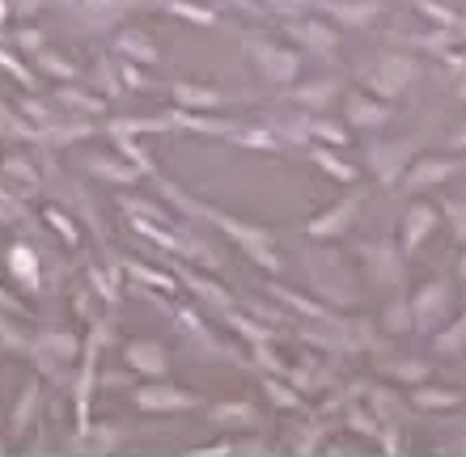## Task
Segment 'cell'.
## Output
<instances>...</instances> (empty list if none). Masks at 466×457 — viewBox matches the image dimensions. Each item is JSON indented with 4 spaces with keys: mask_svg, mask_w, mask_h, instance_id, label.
<instances>
[{
    "mask_svg": "<svg viewBox=\"0 0 466 457\" xmlns=\"http://www.w3.org/2000/svg\"><path fill=\"white\" fill-rule=\"evenodd\" d=\"M161 183V195L170 199L178 212H187V216H204V221H212L217 229H225V233L238 242V246L250 254L255 263H263L268 272H280V259H276V250H271V233L268 229H255V224H242V221H233V216H225L221 208H212V204H204V199H191L183 195L174 183H166V178H157Z\"/></svg>",
    "mask_w": 466,
    "mask_h": 457,
    "instance_id": "cell-1",
    "label": "cell"
},
{
    "mask_svg": "<svg viewBox=\"0 0 466 457\" xmlns=\"http://www.w3.org/2000/svg\"><path fill=\"white\" fill-rule=\"evenodd\" d=\"M369 161V170L378 174V183L381 186H394V183H403V165L411 161V140H399V144H373V149L365 153Z\"/></svg>",
    "mask_w": 466,
    "mask_h": 457,
    "instance_id": "cell-2",
    "label": "cell"
},
{
    "mask_svg": "<svg viewBox=\"0 0 466 457\" xmlns=\"http://www.w3.org/2000/svg\"><path fill=\"white\" fill-rule=\"evenodd\" d=\"M246 51H250V60L258 64V73L268 76V81H293L297 76V55L284 47H271L263 38H246Z\"/></svg>",
    "mask_w": 466,
    "mask_h": 457,
    "instance_id": "cell-3",
    "label": "cell"
},
{
    "mask_svg": "<svg viewBox=\"0 0 466 457\" xmlns=\"http://www.w3.org/2000/svg\"><path fill=\"white\" fill-rule=\"evenodd\" d=\"M136 407L140 411H157V415H166V411H196L199 398L187 394V390H178V385H140L136 390Z\"/></svg>",
    "mask_w": 466,
    "mask_h": 457,
    "instance_id": "cell-4",
    "label": "cell"
},
{
    "mask_svg": "<svg viewBox=\"0 0 466 457\" xmlns=\"http://www.w3.org/2000/svg\"><path fill=\"white\" fill-rule=\"evenodd\" d=\"M411 60H381L378 68H369V89L378 94V98H394V94H403L407 81H411Z\"/></svg>",
    "mask_w": 466,
    "mask_h": 457,
    "instance_id": "cell-5",
    "label": "cell"
},
{
    "mask_svg": "<svg viewBox=\"0 0 466 457\" xmlns=\"http://www.w3.org/2000/svg\"><path fill=\"white\" fill-rule=\"evenodd\" d=\"M445 305H450V284H445V280H432V284L424 288V293H416V301H411V322L429 331L432 322H441Z\"/></svg>",
    "mask_w": 466,
    "mask_h": 457,
    "instance_id": "cell-6",
    "label": "cell"
},
{
    "mask_svg": "<svg viewBox=\"0 0 466 457\" xmlns=\"http://www.w3.org/2000/svg\"><path fill=\"white\" fill-rule=\"evenodd\" d=\"M123 360L132 364V373L153 377V382H157V377H166V369H170V364H166V352H161L157 343H148V339H132V343L123 347Z\"/></svg>",
    "mask_w": 466,
    "mask_h": 457,
    "instance_id": "cell-7",
    "label": "cell"
},
{
    "mask_svg": "<svg viewBox=\"0 0 466 457\" xmlns=\"http://www.w3.org/2000/svg\"><path fill=\"white\" fill-rule=\"evenodd\" d=\"M458 170H462L458 161H416V165L403 174V183H399V186H407V191H429V186L445 183V178H454Z\"/></svg>",
    "mask_w": 466,
    "mask_h": 457,
    "instance_id": "cell-8",
    "label": "cell"
},
{
    "mask_svg": "<svg viewBox=\"0 0 466 457\" xmlns=\"http://www.w3.org/2000/svg\"><path fill=\"white\" fill-rule=\"evenodd\" d=\"M360 212V195H348L339 199L335 208H327L319 216V221H309V237H335V233H344L348 224H352V216Z\"/></svg>",
    "mask_w": 466,
    "mask_h": 457,
    "instance_id": "cell-9",
    "label": "cell"
},
{
    "mask_svg": "<svg viewBox=\"0 0 466 457\" xmlns=\"http://www.w3.org/2000/svg\"><path fill=\"white\" fill-rule=\"evenodd\" d=\"M76 13H86V22L94 25V30H106V25L119 22V13L136 9L140 0H68Z\"/></svg>",
    "mask_w": 466,
    "mask_h": 457,
    "instance_id": "cell-10",
    "label": "cell"
},
{
    "mask_svg": "<svg viewBox=\"0 0 466 457\" xmlns=\"http://www.w3.org/2000/svg\"><path fill=\"white\" fill-rule=\"evenodd\" d=\"M86 170L94 174V178H102V183H115V186H132L145 178V170L140 165H132V161H115V157H86Z\"/></svg>",
    "mask_w": 466,
    "mask_h": 457,
    "instance_id": "cell-11",
    "label": "cell"
},
{
    "mask_svg": "<svg viewBox=\"0 0 466 457\" xmlns=\"http://www.w3.org/2000/svg\"><path fill=\"white\" fill-rule=\"evenodd\" d=\"M115 51H119V60H132V64H157L161 51L153 47V38L140 35V30H123L115 38Z\"/></svg>",
    "mask_w": 466,
    "mask_h": 457,
    "instance_id": "cell-12",
    "label": "cell"
},
{
    "mask_svg": "<svg viewBox=\"0 0 466 457\" xmlns=\"http://www.w3.org/2000/svg\"><path fill=\"white\" fill-rule=\"evenodd\" d=\"M348 124L352 127H381L386 119H390V106L386 102H378V98H360V94H352L348 98Z\"/></svg>",
    "mask_w": 466,
    "mask_h": 457,
    "instance_id": "cell-13",
    "label": "cell"
},
{
    "mask_svg": "<svg viewBox=\"0 0 466 457\" xmlns=\"http://www.w3.org/2000/svg\"><path fill=\"white\" fill-rule=\"evenodd\" d=\"M432 224H437V208H429V204H416V208L407 212V224H403V254H411V250H416L420 242L432 233Z\"/></svg>",
    "mask_w": 466,
    "mask_h": 457,
    "instance_id": "cell-14",
    "label": "cell"
},
{
    "mask_svg": "<svg viewBox=\"0 0 466 457\" xmlns=\"http://www.w3.org/2000/svg\"><path fill=\"white\" fill-rule=\"evenodd\" d=\"M174 102H178V106H191V111H217V106H225V94L204 89V85H187V81H174Z\"/></svg>",
    "mask_w": 466,
    "mask_h": 457,
    "instance_id": "cell-15",
    "label": "cell"
},
{
    "mask_svg": "<svg viewBox=\"0 0 466 457\" xmlns=\"http://www.w3.org/2000/svg\"><path fill=\"white\" fill-rule=\"evenodd\" d=\"M365 259H369V272L378 275L381 284H399V259H394L390 242H373V246H365Z\"/></svg>",
    "mask_w": 466,
    "mask_h": 457,
    "instance_id": "cell-16",
    "label": "cell"
},
{
    "mask_svg": "<svg viewBox=\"0 0 466 457\" xmlns=\"http://www.w3.org/2000/svg\"><path fill=\"white\" fill-rule=\"evenodd\" d=\"M35 352H43V356H56V360H73L76 352H86V347L76 343L73 334H64V331H43V334H35L30 356H35Z\"/></svg>",
    "mask_w": 466,
    "mask_h": 457,
    "instance_id": "cell-17",
    "label": "cell"
},
{
    "mask_svg": "<svg viewBox=\"0 0 466 457\" xmlns=\"http://www.w3.org/2000/svg\"><path fill=\"white\" fill-rule=\"evenodd\" d=\"M9 272L17 275L30 293H38V288H43V284H38V254L30 246H22V242L9 250Z\"/></svg>",
    "mask_w": 466,
    "mask_h": 457,
    "instance_id": "cell-18",
    "label": "cell"
},
{
    "mask_svg": "<svg viewBox=\"0 0 466 457\" xmlns=\"http://www.w3.org/2000/svg\"><path fill=\"white\" fill-rule=\"evenodd\" d=\"M339 94V81H314V85H301L293 89V98L301 102V106H309V111H319V106H327V102Z\"/></svg>",
    "mask_w": 466,
    "mask_h": 457,
    "instance_id": "cell-19",
    "label": "cell"
},
{
    "mask_svg": "<svg viewBox=\"0 0 466 457\" xmlns=\"http://www.w3.org/2000/svg\"><path fill=\"white\" fill-rule=\"evenodd\" d=\"M35 411H38V385H25L22 402L13 407V423H9V436H22L30 423H35Z\"/></svg>",
    "mask_w": 466,
    "mask_h": 457,
    "instance_id": "cell-20",
    "label": "cell"
},
{
    "mask_svg": "<svg viewBox=\"0 0 466 457\" xmlns=\"http://www.w3.org/2000/svg\"><path fill=\"white\" fill-rule=\"evenodd\" d=\"M30 347H35V339H25L22 326H13V322L0 313V352H9V356H30Z\"/></svg>",
    "mask_w": 466,
    "mask_h": 457,
    "instance_id": "cell-21",
    "label": "cell"
},
{
    "mask_svg": "<svg viewBox=\"0 0 466 457\" xmlns=\"http://www.w3.org/2000/svg\"><path fill=\"white\" fill-rule=\"evenodd\" d=\"M161 9L174 13V17H183V22H196V25H212V22H217V13L204 9V5H191V0H161Z\"/></svg>",
    "mask_w": 466,
    "mask_h": 457,
    "instance_id": "cell-22",
    "label": "cell"
},
{
    "mask_svg": "<svg viewBox=\"0 0 466 457\" xmlns=\"http://www.w3.org/2000/svg\"><path fill=\"white\" fill-rule=\"evenodd\" d=\"M0 170H5V178H13V183L22 186L25 195H30V191H38V170L30 165V161H22V157H5V165H0Z\"/></svg>",
    "mask_w": 466,
    "mask_h": 457,
    "instance_id": "cell-23",
    "label": "cell"
},
{
    "mask_svg": "<svg viewBox=\"0 0 466 457\" xmlns=\"http://www.w3.org/2000/svg\"><path fill=\"white\" fill-rule=\"evenodd\" d=\"M178 280H183L187 288H191V293H199V297L204 301H212V305H221V309H229V297H225L221 288H212L208 280H199L196 272H187V267H178Z\"/></svg>",
    "mask_w": 466,
    "mask_h": 457,
    "instance_id": "cell-24",
    "label": "cell"
},
{
    "mask_svg": "<svg viewBox=\"0 0 466 457\" xmlns=\"http://www.w3.org/2000/svg\"><path fill=\"white\" fill-rule=\"evenodd\" d=\"M327 9H331L339 22H348V25H369L373 22V13H378V5L365 0V5H327Z\"/></svg>",
    "mask_w": 466,
    "mask_h": 457,
    "instance_id": "cell-25",
    "label": "cell"
},
{
    "mask_svg": "<svg viewBox=\"0 0 466 457\" xmlns=\"http://www.w3.org/2000/svg\"><path fill=\"white\" fill-rule=\"evenodd\" d=\"M212 423H250L255 420V407L250 402H221V407L208 411Z\"/></svg>",
    "mask_w": 466,
    "mask_h": 457,
    "instance_id": "cell-26",
    "label": "cell"
},
{
    "mask_svg": "<svg viewBox=\"0 0 466 457\" xmlns=\"http://www.w3.org/2000/svg\"><path fill=\"white\" fill-rule=\"evenodd\" d=\"M297 38H301V43H309V51H331L335 47V35L331 30H327V25H297Z\"/></svg>",
    "mask_w": 466,
    "mask_h": 457,
    "instance_id": "cell-27",
    "label": "cell"
},
{
    "mask_svg": "<svg viewBox=\"0 0 466 457\" xmlns=\"http://www.w3.org/2000/svg\"><path fill=\"white\" fill-rule=\"evenodd\" d=\"M309 157L319 161V165H322L327 174H335L339 183H352V165H348V161H339L335 153H327V149H309Z\"/></svg>",
    "mask_w": 466,
    "mask_h": 457,
    "instance_id": "cell-28",
    "label": "cell"
},
{
    "mask_svg": "<svg viewBox=\"0 0 466 457\" xmlns=\"http://www.w3.org/2000/svg\"><path fill=\"white\" fill-rule=\"evenodd\" d=\"M119 208L127 212L132 221H153V216H157V221H170V216H166L157 204H145V199H123V195H119Z\"/></svg>",
    "mask_w": 466,
    "mask_h": 457,
    "instance_id": "cell-29",
    "label": "cell"
},
{
    "mask_svg": "<svg viewBox=\"0 0 466 457\" xmlns=\"http://www.w3.org/2000/svg\"><path fill=\"white\" fill-rule=\"evenodd\" d=\"M35 55H38V68H43V73L64 76V81H76V64L60 60V55H51V51H35Z\"/></svg>",
    "mask_w": 466,
    "mask_h": 457,
    "instance_id": "cell-30",
    "label": "cell"
},
{
    "mask_svg": "<svg viewBox=\"0 0 466 457\" xmlns=\"http://www.w3.org/2000/svg\"><path fill=\"white\" fill-rule=\"evenodd\" d=\"M94 85L106 94V98H115V94H123V76L111 73V60H98V68H94Z\"/></svg>",
    "mask_w": 466,
    "mask_h": 457,
    "instance_id": "cell-31",
    "label": "cell"
},
{
    "mask_svg": "<svg viewBox=\"0 0 466 457\" xmlns=\"http://www.w3.org/2000/svg\"><path fill=\"white\" fill-rule=\"evenodd\" d=\"M462 343H466V313H462V322H454L450 331L437 334V352H445V356H454V352H458Z\"/></svg>",
    "mask_w": 466,
    "mask_h": 457,
    "instance_id": "cell-32",
    "label": "cell"
},
{
    "mask_svg": "<svg viewBox=\"0 0 466 457\" xmlns=\"http://www.w3.org/2000/svg\"><path fill=\"white\" fill-rule=\"evenodd\" d=\"M115 272H119V267H111V275H102L98 272V267H89V284H94V288H98V293H102V301H106V305H119V293H115Z\"/></svg>",
    "mask_w": 466,
    "mask_h": 457,
    "instance_id": "cell-33",
    "label": "cell"
},
{
    "mask_svg": "<svg viewBox=\"0 0 466 457\" xmlns=\"http://www.w3.org/2000/svg\"><path fill=\"white\" fill-rule=\"evenodd\" d=\"M56 98H60L64 106H76V111H89V114H98V111H102V102H98V98H89V94H76L73 85H64L60 94H56Z\"/></svg>",
    "mask_w": 466,
    "mask_h": 457,
    "instance_id": "cell-34",
    "label": "cell"
},
{
    "mask_svg": "<svg viewBox=\"0 0 466 457\" xmlns=\"http://www.w3.org/2000/svg\"><path fill=\"white\" fill-rule=\"evenodd\" d=\"M115 149H119V157H127L132 165H140L145 174H157V170H153V161H148L145 153L136 149V140H132V136H115Z\"/></svg>",
    "mask_w": 466,
    "mask_h": 457,
    "instance_id": "cell-35",
    "label": "cell"
},
{
    "mask_svg": "<svg viewBox=\"0 0 466 457\" xmlns=\"http://www.w3.org/2000/svg\"><path fill=\"white\" fill-rule=\"evenodd\" d=\"M381 326H386V331H407V326H416V322H411V305H407V301H399V305H390L386 309V322H381Z\"/></svg>",
    "mask_w": 466,
    "mask_h": 457,
    "instance_id": "cell-36",
    "label": "cell"
},
{
    "mask_svg": "<svg viewBox=\"0 0 466 457\" xmlns=\"http://www.w3.org/2000/svg\"><path fill=\"white\" fill-rule=\"evenodd\" d=\"M127 272L136 275V280H145V284H157V288H166V293H174V280L170 275H161V272H153V267H140V263H127Z\"/></svg>",
    "mask_w": 466,
    "mask_h": 457,
    "instance_id": "cell-37",
    "label": "cell"
},
{
    "mask_svg": "<svg viewBox=\"0 0 466 457\" xmlns=\"http://www.w3.org/2000/svg\"><path fill=\"white\" fill-rule=\"evenodd\" d=\"M348 428H352V432H365V436H378L381 441V423H373V415H369V411H348Z\"/></svg>",
    "mask_w": 466,
    "mask_h": 457,
    "instance_id": "cell-38",
    "label": "cell"
},
{
    "mask_svg": "<svg viewBox=\"0 0 466 457\" xmlns=\"http://www.w3.org/2000/svg\"><path fill=\"white\" fill-rule=\"evenodd\" d=\"M47 224L64 237V242H68V246H76V229H73V221H68L60 208H47Z\"/></svg>",
    "mask_w": 466,
    "mask_h": 457,
    "instance_id": "cell-39",
    "label": "cell"
},
{
    "mask_svg": "<svg viewBox=\"0 0 466 457\" xmlns=\"http://www.w3.org/2000/svg\"><path fill=\"white\" fill-rule=\"evenodd\" d=\"M309 136L331 140V144H339V149L348 144V132H344V127H335V124H319V119H309Z\"/></svg>",
    "mask_w": 466,
    "mask_h": 457,
    "instance_id": "cell-40",
    "label": "cell"
},
{
    "mask_svg": "<svg viewBox=\"0 0 466 457\" xmlns=\"http://www.w3.org/2000/svg\"><path fill=\"white\" fill-rule=\"evenodd\" d=\"M445 216H450V224H454V233L458 237H466V199H450V204H445Z\"/></svg>",
    "mask_w": 466,
    "mask_h": 457,
    "instance_id": "cell-41",
    "label": "cell"
},
{
    "mask_svg": "<svg viewBox=\"0 0 466 457\" xmlns=\"http://www.w3.org/2000/svg\"><path fill=\"white\" fill-rule=\"evenodd\" d=\"M416 402H420V407H454L458 394H441V390H416Z\"/></svg>",
    "mask_w": 466,
    "mask_h": 457,
    "instance_id": "cell-42",
    "label": "cell"
},
{
    "mask_svg": "<svg viewBox=\"0 0 466 457\" xmlns=\"http://www.w3.org/2000/svg\"><path fill=\"white\" fill-rule=\"evenodd\" d=\"M263 385H268V398L276 402V407H297V394H293V390H284L280 382H263Z\"/></svg>",
    "mask_w": 466,
    "mask_h": 457,
    "instance_id": "cell-43",
    "label": "cell"
},
{
    "mask_svg": "<svg viewBox=\"0 0 466 457\" xmlns=\"http://www.w3.org/2000/svg\"><path fill=\"white\" fill-rule=\"evenodd\" d=\"M119 76H123V85H127V89H148V81L136 73L132 60H119Z\"/></svg>",
    "mask_w": 466,
    "mask_h": 457,
    "instance_id": "cell-44",
    "label": "cell"
},
{
    "mask_svg": "<svg viewBox=\"0 0 466 457\" xmlns=\"http://www.w3.org/2000/svg\"><path fill=\"white\" fill-rule=\"evenodd\" d=\"M22 114H30L38 127H51V111L43 106V102H30V98H25V102H22Z\"/></svg>",
    "mask_w": 466,
    "mask_h": 457,
    "instance_id": "cell-45",
    "label": "cell"
},
{
    "mask_svg": "<svg viewBox=\"0 0 466 457\" xmlns=\"http://www.w3.org/2000/svg\"><path fill=\"white\" fill-rule=\"evenodd\" d=\"M22 51H43V30H17V38H13Z\"/></svg>",
    "mask_w": 466,
    "mask_h": 457,
    "instance_id": "cell-46",
    "label": "cell"
},
{
    "mask_svg": "<svg viewBox=\"0 0 466 457\" xmlns=\"http://www.w3.org/2000/svg\"><path fill=\"white\" fill-rule=\"evenodd\" d=\"M394 373H399V377H403V382H424V364H394Z\"/></svg>",
    "mask_w": 466,
    "mask_h": 457,
    "instance_id": "cell-47",
    "label": "cell"
},
{
    "mask_svg": "<svg viewBox=\"0 0 466 457\" xmlns=\"http://www.w3.org/2000/svg\"><path fill=\"white\" fill-rule=\"evenodd\" d=\"M38 5H43V0H13V9L22 13V17H30V9H38Z\"/></svg>",
    "mask_w": 466,
    "mask_h": 457,
    "instance_id": "cell-48",
    "label": "cell"
},
{
    "mask_svg": "<svg viewBox=\"0 0 466 457\" xmlns=\"http://www.w3.org/2000/svg\"><path fill=\"white\" fill-rule=\"evenodd\" d=\"M0 309H9V313H13V309H17V301H13L9 293H0Z\"/></svg>",
    "mask_w": 466,
    "mask_h": 457,
    "instance_id": "cell-49",
    "label": "cell"
},
{
    "mask_svg": "<svg viewBox=\"0 0 466 457\" xmlns=\"http://www.w3.org/2000/svg\"><path fill=\"white\" fill-rule=\"evenodd\" d=\"M0 22H5V0H0Z\"/></svg>",
    "mask_w": 466,
    "mask_h": 457,
    "instance_id": "cell-50",
    "label": "cell"
},
{
    "mask_svg": "<svg viewBox=\"0 0 466 457\" xmlns=\"http://www.w3.org/2000/svg\"><path fill=\"white\" fill-rule=\"evenodd\" d=\"M462 280H466V254H462Z\"/></svg>",
    "mask_w": 466,
    "mask_h": 457,
    "instance_id": "cell-51",
    "label": "cell"
}]
</instances>
